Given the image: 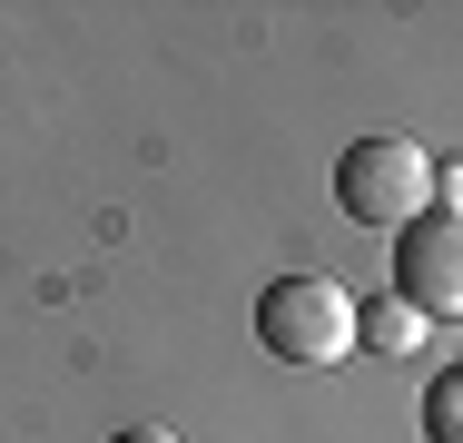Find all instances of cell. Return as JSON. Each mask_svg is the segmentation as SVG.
Listing matches in <instances>:
<instances>
[{"mask_svg":"<svg viewBox=\"0 0 463 443\" xmlns=\"http://www.w3.org/2000/svg\"><path fill=\"white\" fill-rule=\"evenodd\" d=\"M257 345L277 354V364H306V374L345 364L355 354V296L335 276H277L257 296Z\"/></svg>","mask_w":463,"mask_h":443,"instance_id":"1","label":"cell"},{"mask_svg":"<svg viewBox=\"0 0 463 443\" xmlns=\"http://www.w3.org/2000/svg\"><path fill=\"white\" fill-rule=\"evenodd\" d=\"M335 207L374 227V237H404L424 207H434V158L414 148V138H355L345 158H335Z\"/></svg>","mask_w":463,"mask_h":443,"instance_id":"2","label":"cell"},{"mask_svg":"<svg viewBox=\"0 0 463 443\" xmlns=\"http://www.w3.org/2000/svg\"><path fill=\"white\" fill-rule=\"evenodd\" d=\"M394 296L424 316V325H444V316H463V217H444V207H424L404 237H394Z\"/></svg>","mask_w":463,"mask_h":443,"instance_id":"3","label":"cell"},{"mask_svg":"<svg viewBox=\"0 0 463 443\" xmlns=\"http://www.w3.org/2000/svg\"><path fill=\"white\" fill-rule=\"evenodd\" d=\"M355 345H384V354H404V345H424V316H414L404 296H374V306H355Z\"/></svg>","mask_w":463,"mask_h":443,"instance_id":"4","label":"cell"},{"mask_svg":"<svg viewBox=\"0 0 463 443\" xmlns=\"http://www.w3.org/2000/svg\"><path fill=\"white\" fill-rule=\"evenodd\" d=\"M424 414H434V443H463V374H434Z\"/></svg>","mask_w":463,"mask_h":443,"instance_id":"5","label":"cell"},{"mask_svg":"<svg viewBox=\"0 0 463 443\" xmlns=\"http://www.w3.org/2000/svg\"><path fill=\"white\" fill-rule=\"evenodd\" d=\"M109 443H178V434H158V424H128V434H109Z\"/></svg>","mask_w":463,"mask_h":443,"instance_id":"6","label":"cell"}]
</instances>
